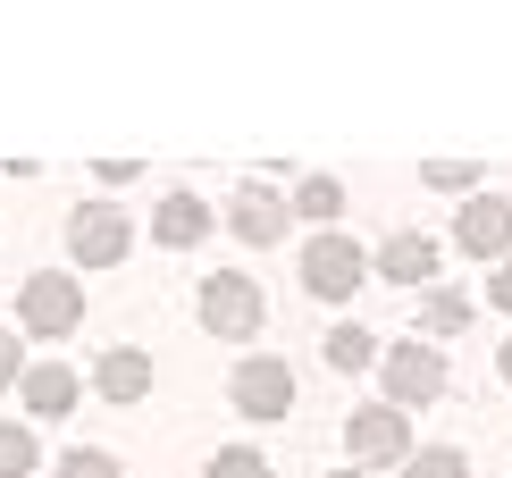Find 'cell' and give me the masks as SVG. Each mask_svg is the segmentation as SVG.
I'll use <instances>...</instances> for the list:
<instances>
[{
  "instance_id": "cell-1",
  "label": "cell",
  "mask_w": 512,
  "mask_h": 478,
  "mask_svg": "<svg viewBox=\"0 0 512 478\" xmlns=\"http://www.w3.org/2000/svg\"><path fill=\"white\" fill-rule=\"evenodd\" d=\"M361 277H370V252H361L353 235L328 227V235H311V244H303V286H311L319 302H345Z\"/></svg>"
},
{
  "instance_id": "cell-2",
  "label": "cell",
  "mask_w": 512,
  "mask_h": 478,
  "mask_svg": "<svg viewBox=\"0 0 512 478\" xmlns=\"http://www.w3.org/2000/svg\"><path fill=\"white\" fill-rule=\"evenodd\" d=\"M17 319H26L34 336H68L84 319V277H59V269L26 277V286H17Z\"/></svg>"
},
{
  "instance_id": "cell-3",
  "label": "cell",
  "mask_w": 512,
  "mask_h": 478,
  "mask_svg": "<svg viewBox=\"0 0 512 478\" xmlns=\"http://www.w3.org/2000/svg\"><path fill=\"white\" fill-rule=\"evenodd\" d=\"M202 328L219 336V344H244L252 328H261V286L236 277V269H219V277L202 286Z\"/></svg>"
},
{
  "instance_id": "cell-4",
  "label": "cell",
  "mask_w": 512,
  "mask_h": 478,
  "mask_svg": "<svg viewBox=\"0 0 512 478\" xmlns=\"http://www.w3.org/2000/svg\"><path fill=\"white\" fill-rule=\"evenodd\" d=\"M345 453H353V470H370V462H403V453H412V420H403L395 403L353 411V420H345Z\"/></svg>"
},
{
  "instance_id": "cell-5",
  "label": "cell",
  "mask_w": 512,
  "mask_h": 478,
  "mask_svg": "<svg viewBox=\"0 0 512 478\" xmlns=\"http://www.w3.org/2000/svg\"><path fill=\"white\" fill-rule=\"evenodd\" d=\"M227 395H236L244 420H286V411H294V369L269 361V353H252V361L236 369V386H227Z\"/></svg>"
},
{
  "instance_id": "cell-6",
  "label": "cell",
  "mask_w": 512,
  "mask_h": 478,
  "mask_svg": "<svg viewBox=\"0 0 512 478\" xmlns=\"http://www.w3.org/2000/svg\"><path fill=\"white\" fill-rule=\"evenodd\" d=\"M126 244H135L126 210H101V202H84L76 219H68V252L84 260V269H110V260H126Z\"/></svg>"
},
{
  "instance_id": "cell-7",
  "label": "cell",
  "mask_w": 512,
  "mask_h": 478,
  "mask_svg": "<svg viewBox=\"0 0 512 478\" xmlns=\"http://www.w3.org/2000/svg\"><path fill=\"white\" fill-rule=\"evenodd\" d=\"M387 395H395V411L445 395V361H437V344H395V353H387Z\"/></svg>"
},
{
  "instance_id": "cell-8",
  "label": "cell",
  "mask_w": 512,
  "mask_h": 478,
  "mask_svg": "<svg viewBox=\"0 0 512 478\" xmlns=\"http://www.w3.org/2000/svg\"><path fill=\"white\" fill-rule=\"evenodd\" d=\"M454 244L471 252V260H496V252H512V202H496V193H479L471 210L454 219Z\"/></svg>"
},
{
  "instance_id": "cell-9",
  "label": "cell",
  "mask_w": 512,
  "mask_h": 478,
  "mask_svg": "<svg viewBox=\"0 0 512 478\" xmlns=\"http://www.w3.org/2000/svg\"><path fill=\"white\" fill-rule=\"evenodd\" d=\"M378 277H395V286H429V277H437V244L420 227L387 235V244H378Z\"/></svg>"
},
{
  "instance_id": "cell-10",
  "label": "cell",
  "mask_w": 512,
  "mask_h": 478,
  "mask_svg": "<svg viewBox=\"0 0 512 478\" xmlns=\"http://www.w3.org/2000/svg\"><path fill=\"white\" fill-rule=\"evenodd\" d=\"M17 395H26V411H34V420H68V411H76V369L34 361L26 378H17Z\"/></svg>"
},
{
  "instance_id": "cell-11",
  "label": "cell",
  "mask_w": 512,
  "mask_h": 478,
  "mask_svg": "<svg viewBox=\"0 0 512 478\" xmlns=\"http://www.w3.org/2000/svg\"><path fill=\"white\" fill-rule=\"evenodd\" d=\"M93 386H101V395H110V403H143V395H152V361H143L135 344H118V353H101Z\"/></svg>"
},
{
  "instance_id": "cell-12",
  "label": "cell",
  "mask_w": 512,
  "mask_h": 478,
  "mask_svg": "<svg viewBox=\"0 0 512 478\" xmlns=\"http://www.w3.org/2000/svg\"><path fill=\"white\" fill-rule=\"evenodd\" d=\"M227 227H236L244 244H277V235H286V202H277V193H261V185H244L236 210H227Z\"/></svg>"
},
{
  "instance_id": "cell-13",
  "label": "cell",
  "mask_w": 512,
  "mask_h": 478,
  "mask_svg": "<svg viewBox=\"0 0 512 478\" xmlns=\"http://www.w3.org/2000/svg\"><path fill=\"white\" fill-rule=\"evenodd\" d=\"M152 235H160V244H177V252H185V244H202V235H210V210L194 202V193H168V202L152 210Z\"/></svg>"
},
{
  "instance_id": "cell-14",
  "label": "cell",
  "mask_w": 512,
  "mask_h": 478,
  "mask_svg": "<svg viewBox=\"0 0 512 478\" xmlns=\"http://www.w3.org/2000/svg\"><path fill=\"white\" fill-rule=\"evenodd\" d=\"M294 210H303L311 227H336V210H345V185H336V177H303V193H294Z\"/></svg>"
},
{
  "instance_id": "cell-15",
  "label": "cell",
  "mask_w": 512,
  "mask_h": 478,
  "mask_svg": "<svg viewBox=\"0 0 512 478\" xmlns=\"http://www.w3.org/2000/svg\"><path fill=\"white\" fill-rule=\"evenodd\" d=\"M370 361H378V336H370V328H353V319H345V328L328 336V369H370Z\"/></svg>"
},
{
  "instance_id": "cell-16",
  "label": "cell",
  "mask_w": 512,
  "mask_h": 478,
  "mask_svg": "<svg viewBox=\"0 0 512 478\" xmlns=\"http://www.w3.org/2000/svg\"><path fill=\"white\" fill-rule=\"evenodd\" d=\"M42 462V445H34V428H17V420H0V478H26Z\"/></svg>"
},
{
  "instance_id": "cell-17",
  "label": "cell",
  "mask_w": 512,
  "mask_h": 478,
  "mask_svg": "<svg viewBox=\"0 0 512 478\" xmlns=\"http://www.w3.org/2000/svg\"><path fill=\"white\" fill-rule=\"evenodd\" d=\"M403 478H471V462H462L454 445H429V453H412V470Z\"/></svg>"
},
{
  "instance_id": "cell-18",
  "label": "cell",
  "mask_w": 512,
  "mask_h": 478,
  "mask_svg": "<svg viewBox=\"0 0 512 478\" xmlns=\"http://www.w3.org/2000/svg\"><path fill=\"white\" fill-rule=\"evenodd\" d=\"M420 319H429V336H454L462 319H471V302H462V294H429V311H420Z\"/></svg>"
},
{
  "instance_id": "cell-19",
  "label": "cell",
  "mask_w": 512,
  "mask_h": 478,
  "mask_svg": "<svg viewBox=\"0 0 512 478\" xmlns=\"http://www.w3.org/2000/svg\"><path fill=\"white\" fill-rule=\"evenodd\" d=\"M59 478H118V462L93 453V445H76V453H59Z\"/></svg>"
},
{
  "instance_id": "cell-20",
  "label": "cell",
  "mask_w": 512,
  "mask_h": 478,
  "mask_svg": "<svg viewBox=\"0 0 512 478\" xmlns=\"http://www.w3.org/2000/svg\"><path fill=\"white\" fill-rule=\"evenodd\" d=\"M210 478H269V462H261L252 445H227L219 462H210Z\"/></svg>"
},
{
  "instance_id": "cell-21",
  "label": "cell",
  "mask_w": 512,
  "mask_h": 478,
  "mask_svg": "<svg viewBox=\"0 0 512 478\" xmlns=\"http://www.w3.org/2000/svg\"><path fill=\"white\" fill-rule=\"evenodd\" d=\"M17 378H26V361H17V336L0 328V386H17Z\"/></svg>"
},
{
  "instance_id": "cell-22",
  "label": "cell",
  "mask_w": 512,
  "mask_h": 478,
  "mask_svg": "<svg viewBox=\"0 0 512 478\" xmlns=\"http://www.w3.org/2000/svg\"><path fill=\"white\" fill-rule=\"evenodd\" d=\"M429 185H445V193H462V185H471V168H462V160H437V168H429Z\"/></svg>"
},
{
  "instance_id": "cell-23",
  "label": "cell",
  "mask_w": 512,
  "mask_h": 478,
  "mask_svg": "<svg viewBox=\"0 0 512 478\" xmlns=\"http://www.w3.org/2000/svg\"><path fill=\"white\" fill-rule=\"evenodd\" d=\"M487 302H496V311H512V260H504L496 277H487Z\"/></svg>"
},
{
  "instance_id": "cell-24",
  "label": "cell",
  "mask_w": 512,
  "mask_h": 478,
  "mask_svg": "<svg viewBox=\"0 0 512 478\" xmlns=\"http://www.w3.org/2000/svg\"><path fill=\"white\" fill-rule=\"evenodd\" d=\"M496 369H504V386H512V336H504V353H496Z\"/></svg>"
},
{
  "instance_id": "cell-25",
  "label": "cell",
  "mask_w": 512,
  "mask_h": 478,
  "mask_svg": "<svg viewBox=\"0 0 512 478\" xmlns=\"http://www.w3.org/2000/svg\"><path fill=\"white\" fill-rule=\"evenodd\" d=\"M336 478H361V470H336Z\"/></svg>"
}]
</instances>
